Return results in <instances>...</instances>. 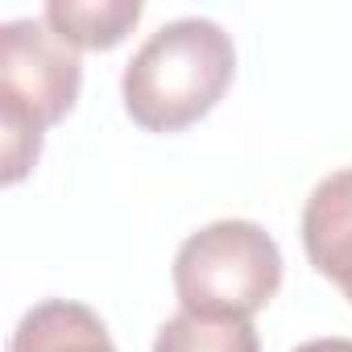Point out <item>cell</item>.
<instances>
[{
    "instance_id": "1",
    "label": "cell",
    "mask_w": 352,
    "mask_h": 352,
    "mask_svg": "<svg viewBox=\"0 0 352 352\" xmlns=\"http://www.w3.org/2000/svg\"><path fill=\"white\" fill-rule=\"evenodd\" d=\"M232 75V38L208 17H179L149 34L124 63L120 100L145 133H179L220 104Z\"/></svg>"
},
{
    "instance_id": "2",
    "label": "cell",
    "mask_w": 352,
    "mask_h": 352,
    "mask_svg": "<svg viewBox=\"0 0 352 352\" xmlns=\"http://www.w3.org/2000/svg\"><path fill=\"white\" fill-rule=\"evenodd\" d=\"M79 87V50H71L46 21L21 17L0 25V149L9 187L34 170L42 133L75 108Z\"/></svg>"
},
{
    "instance_id": "3",
    "label": "cell",
    "mask_w": 352,
    "mask_h": 352,
    "mask_svg": "<svg viewBox=\"0 0 352 352\" xmlns=\"http://www.w3.org/2000/svg\"><path fill=\"white\" fill-rule=\"evenodd\" d=\"M282 286V249L253 220H216L174 253V294L204 319H253Z\"/></svg>"
},
{
    "instance_id": "4",
    "label": "cell",
    "mask_w": 352,
    "mask_h": 352,
    "mask_svg": "<svg viewBox=\"0 0 352 352\" xmlns=\"http://www.w3.org/2000/svg\"><path fill=\"white\" fill-rule=\"evenodd\" d=\"M302 249L311 265L352 302V166L336 170L307 195Z\"/></svg>"
},
{
    "instance_id": "5",
    "label": "cell",
    "mask_w": 352,
    "mask_h": 352,
    "mask_svg": "<svg viewBox=\"0 0 352 352\" xmlns=\"http://www.w3.org/2000/svg\"><path fill=\"white\" fill-rule=\"evenodd\" d=\"M9 352H116V344L91 307L75 298H46L21 315Z\"/></svg>"
},
{
    "instance_id": "6",
    "label": "cell",
    "mask_w": 352,
    "mask_h": 352,
    "mask_svg": "<svg viewBox=\"0 0 352 352\" xmlns=\"http://www.w3.org/2000/svg\"><path fill=\"white\" fill-rule=\"evenodd\" d=\"M42 21L71 50H112L141 21V0H50Z\"/></svg>"
},
{
    "instance_id": "7",
    "label": "cell",
    "mask_w": 352,
    "mask_h": 352,
    "mask_svg": "<svg viewBox=\"0 0 352 352\" xmlns=\"http://www.w3.org/2000/svg\"><path fill=\"white\" fill-rule=\"evenodd\" d=\"M153 352H261L249 319H204L179 311L157 327Z\"/></svg>"
},
{
    "instance_id": "8",
    "label": "cell",
    "mask_w": 352,
    "mask_h": 352,
    "mask_svg": "<svg viewBox=\"0 0 352 352\" xmlns=\"http://www.w3.org/2000/svg\"><path fill=\"white\" fill-rule=\"evenodd\" d=\"M294 352H352V340H344V336H323V340L298 344Z\"/></svg>"
}]
</instances>
